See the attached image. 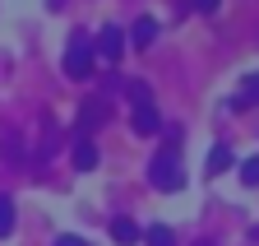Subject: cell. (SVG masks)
<instances>
[{
	"mask_svg": "<svg viewBox=\"0 0 259 246\" xmlns=\"http://www.w3.org/2000/svg\"><path fill=\"white\" fill-rule=\"evenodd\" d=\"M148 181H153L157 191H181L185 186V167L176 158V149H162V153L148 158Z\"/></svg>",
	"mask_w": 259,
	"mask_h": 246,
	"instance_id": "1",
	"label": "cell"
},
{
	"mask_svg": "<svg viewBox=\"0 0 259 246\" xmlns=\"http://www.w3.org/2000/svg\"><path fill=\"white\" fill-rule=\"evenodd\" d=\"M65 75L70 79H88L93 75V47L83 38H70V51H65Z\"/></svg>",
	"mask_w": 259,
	"mask_h": 246,
	"instance_id": "2",
	"label": "cell"
},
{
	"mask_svg": "<svg viewBox=\"0 0 259 246\" xmlns=\"http://www.w3.org/2000/svg\"><path fill=\"white\" fill-rule=\"evenodd\" d=\"M93 51L102 56V60H111V65H116V60L125 56V33H120L116 23H107L102 33H97V47H93Z\"/></svg>",
	"mask_w": 259,
	"mask_h": 246,
	"instance_id": "3",
	"label": "cell"
},
{
	"mask_svg": "<svg viewBox=\"0 0 259 246\" xmlns=\"http://www.w3.org/2000/svg\"><path fill=\"white\" fill-rule=\"evenodd\" d=\"M107 116H111V112H107V102L88 98V102L79 107V139H88V135H93L97 126H107Z\"/></svg>",
	"mask_w": 259,
	"mask_h": 246,
	"instance_id": "4",
	"label": "cell"
},
{
	"mask_svg": "<svg viewBox=\"0 0 259 246\" xmlns=\"http://www.w3.org/2000/svg\"><path fill=\"white\" fill-rule=\"evenodd\" d=\"M0 158H5L10 167H23V139H19V130L0 135Z\"/></svg>",
	"mask_w": 259,
	"mask_h": 246,
	"instance_id": "5",
	"label": "cell"
},
{
	"mask_svg": "<svg viewBox=\"0 0 259 246\" xmlns=\"http://www.w3.org/2000/svg\"><path fill=\"white\" fill-rule=\"evenodd\" d=\"M135 130H139V135H157V130H162V116H157L153 102H148V107H135Z\"/></svg>",
	"mask_w": 259,
	"mask_h": 246,
	"instance_id": "6",
	"label": "cell"
},
{
	"mask_svg": "<svg viewBox=\"0 0 259 246\" xmlns=\"http://www.w3.org/2000/svg\"><path fill=\"white\" fill-rule=\"evenodd\" d=\"M74 167H79V172H93V167H97V149H93V139H79V144H74Z\"/></svg>",
	"mask_w": 259,
	"mask_h": 246,
	"instance_id": "7",
	"label": "cell"
},
{
	"mask_svg": "<svg viewBox=\"0 0 259 246\" xmlns=\"http://www.w3.org/2000/svg\"><path fill=\"white\" fill-rule=\"evenodd\" d=\"M111 241H116V246H135V241H139V228L130 223V219H116V223H111Z\"/></svg>",
	"mask_w": 259,
	"mask_h": 246,
	"instance_id": "8",
	"label": "cell"
},
{
	"mask_svg": "<svg viewBox=\"0 0 259 246\" xmlns=\"http://www.w3.org/2000/svg\"><path fill=\"white\" fill-rule=\"evenodd\" d=\"M236 158H232V149L227 144H213V153H208V177H218V172H227Z\"/></svg>",
	"mask_w": 259,
	"mask_h": 246,
	"instance_id": "9",
	"label": "cell"
},
{
	"mask_svg": "<svg viewBox=\"0 0 259 246\" xmlns=\"http://www.w3.org/2000/svg\"><path fill=\"white\" fill-rule=\"evenodd\" d=\"M144 237H148V246H176V232H171L167 223H153Z\"/></svg>",
	"mask_w": 259,
	"mask_h": 246,
	"instance_id": "10",
	"label": "cell"
},
{
	"mask_svg": "<svg viewBox=\"0 0 259 246\" xmlns=\"http://www.w3.org/2000/svg\"><path fill=\"white\" fill-rule=\"evenodd\" d=\"M125 93H130V102H135V107H148V102H153V93H148V84H144V79H130V84H125Z\"/></svg>",
	"mask_w": 259,
	"mask_h": 246,
	"instance_id": "11",
	"label": "cell"
},
{
	"mask_svg": "<svg viewBox=\"0 0 259 246\" xmlns=\"http://www.w3.org/2000/svg\"><path fill=\"white\" fill-rule=\"evenodd\" d=\"M153 38H157V23H153V19H148V14H144V19H139V23H135V47H148V42H153Z\"/></svg>",
	"mask_w": 259,
	"mask_h": 246,
	"instance_id": "12",
	"label": "cell"
},
{
	"mask_svg": "<svg viewBox=\"0 0 259 246\" xmlns=\"http://www.w3.org/2000/svg\"><path fill=\"white\" fill-rule=\"evenodd\" d=\"M10 232H14V200L0 195V237H10Z\"/></svg>",
	"mask_w": 259,
	"mask_h": 246,
	"instance_id": "13",
	"label": "cell"
},
{
	"mask_svg": "<svg viewBox=\"0 0 259 246\" xmlns=\"http://www.w3.org/2000/svg\"><path fill=\"white\" fill-rule=\"evenodd\" d=\"M241 88H245V93H241L232 107H250V102H259V75H245V84H241Z\"/></svg>",
	"mask_w": 259,
	"mask_h": 246,
	"instance_id": "14",
	"label": "cell"
},
{
	"mask_svg": "<svg viewBox=\"0 0 259 246\" xmlns=\"http://www.w3.org/2000/svg\"><path fill=\"white\" fill-rule=\"evenodd\" d=\"M241 181H245V186H259V153L241 163Z\"/></svg>",
	"mask_w": 259,
	"mask_h": 246,
	"instance_id": "15",
	"label": "cell"
},
{
	"mask_svg": "<svg viewBox=\"0 0 259 246\" xmlns=\"http://www.w3.org/2000/svg\"><path fill=\"white\" fill-rule=\"evenodd\" d=\"M190 5H194V10H204V14H213V10L222 5V0H190Z\"/></svg>",
	"mask_w": 259,
	"mask_h": 246,
	"instance_id": "16",
	"label": "cell"
},
{
	"mask_svg": "<svg viewBox=\"0 0 259 246\" xmlns=\"http://www.w3.org/2000/svg\"><path fill=\"white\" fill-rule=\"evenodd\" d=\"M56 246H88V241H83V237H60Z\"/></svg>",
	"mask_w": 259,
	"mask_h": 246,
	"instance_id": "17",
	"label": "cell"
},
{
	"mask_svg": "<svg viewBox=\"0 0 259 246\" xmlns=\"http://www.w3.org/2000/svg\"><path fill=\"white\" fill-rule=\"evenodd\" d=\"M47 5H51V10H60V5H65V0H47Z\"/></svg>",
	"mask_w": 259,
	"mask_h": 246,
	"instance_id": "18",
	"label": "cell"
},
{
	"mask_svg": "<svg viewBox=\"0 0 259 246\" xmlns=\"http://www.w3.org/2000/svg\"><path fill=\"white\" fill-rule=\"evenodd\" d=\"M194 246H213V241H194Z\"/></svg>",
	"mask_w": 259,
	"mask_h": 246,
	"instance_id": "19",
	"label": "cell"
}]
</instances>
